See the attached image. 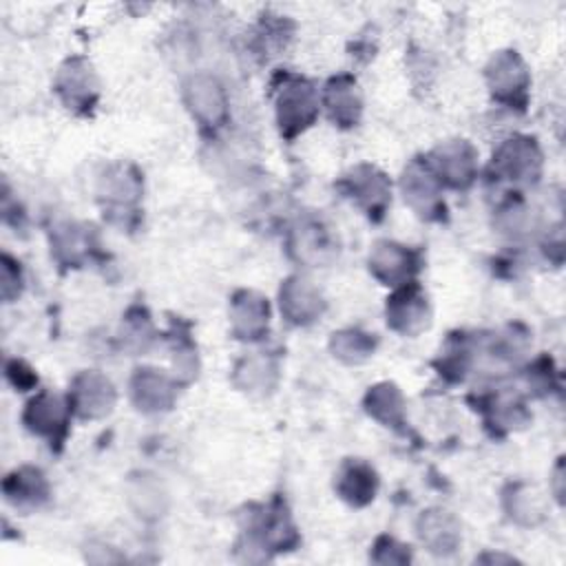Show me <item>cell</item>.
<instances>
[{
  "label": "cell",
  "mask_w": 566,
  "mask_h": 566,
  "mask_svg": "<svg viewBox=\"0 0 566 566\" xmlns=\"http://www.w3.org/2000/svg\"><path fill=\"white\" fill-rule=\"evenodd\" d=\"M318 115V97L314 86L296 75H285L276 93V119L281 135L292 139L303 133Z\"/></svg>",
  "instance_id": "cell-1"
},
{
  "label": "cell",
  "mask_w": 566,
  "mask_h": 566,
  "mask_svg": "<svg viewBox=\"0 0 566 566\" xmlns=\"http://www.w3.org/2000/svg\"><path fill=\"white\" fill-rule=\"evenodd\" d=\"M184 99L192 117L203 128L223 126L228 117V99H226L223 86L214 77L206 73H197L188 77V82L184 84Z\"/></svg>",
  "instance_id": "cell-2"
},
{
  "label": "cell",
  "mask_w": 566,
  "mask_h": 566,
  "mask_svg": "<svg viewBox=\"0 0 566 566\" xmlns=\"http://www.w3.org/2000/svg\"><path fill=\"white\" fill-rule=\"evenodd\" d=\"M493 168L502 179L535 181L542 168V153L533 137L515 135L493 155Z\"/></svg>",
  "instance_id": "cell-3"
},
{
  "label": "cell",
  "mask_w": 566,
  "mask_h": 566,
  "mask_svg": "<svg viewBox=\"0 0 566 566\" xmlns=\"http://www.w3.org/2000/svg\"><path fill=\"white\" fill-rule=\"evenodd\" d=\"M438 186L440 181L429 161L416 159L402 175L405 201L424 219H440V212H444V201Z\"/></svg>",
  "instance_id": "cell-4"
},
{
  "label": "cell",
  "mask_w": 566,
  "mask_h": 566,
  "mask_svg": "<svg viewBox=\"0 0 566 566\" xmlns=\"http://www.w3.org/2000/svg\"><path fill=\"white\" fill-rule=\"evenodd\" d=\"M369 270L385 285H405L420 270V256L407 245L378 241L369 254Z\"/></svg>",
  "instance_id": "cell-5"
},
{
  "label": "cell",
  "mask_w": 566,
  "mask_h": 566,
  "mask_svg": "<svg viewBox=\"0 0 566 566\" xmlns=\"http://www.w3.org/2000/svg\"><path fill=\"white\" fill-rule=\"evenodd\" d=\"M387 323L391 329L416 336L429 323V305L422 287L413 281L405 283L391 298H387Z\"/></svg>",
  "instance_id": "cell-6"
},
{
  "label": "cell",
  "mask_w": 566,
  "mask_h": 566,
  "mask_svg": "<svg viewBox=\"0 0 566 566\" xmlns=\"http://www.w3.org/2000/svg\"><path fill=\"white\" fill-rule=\"evenodd\" d=\"M475 164H478V155L473 146L464 139H455L444 146H438L433 153V159L429 161L438 181L440 184L444 181L453 188H467L473 181Z\"/></svg>",
  "instance_id": "cell-7"
},
{
  "label": "cell",
  "mask_w": 566,
  "mask_h": 566,
  "mask_svg": "<svg viewBox=\"0 0 566 566\" xmlns=\"http://www.w3.org/2000/svg\"><path fill=\"white\" fill-rule=\"evenodd\" d=\"M345 192L363 208L369 217L380 219L391 201L389 181L374 166H358L343 179Z\"/></svg>",
  "instance_id": "cell-8"
},
{
  "label": "cell",
  "mask_w": 566,
  "mask_h": 566,
  "mask_svg": "<svg viewBox=\"0 0 566 566\" xmlns=\"http://www.w3.org/2000/svg\"><path fill=\"white\" fill-rule=\"evenodd\" d=\"M489 86L493 95L500 102L517 104L526 102V88H528V73L524 62L515 51H504L491 60V66L486 69Z\"/></svg>",
  "instance_id": "cell-9"
},
{
  "label": "cell",
  "mask_w": 566,
  "mask_h": 566,
  "mask_svg": "<svg viewBox=\"0 0 566 566\" xmlns=\"http://www.w3.org/2000/svg\"><path fill=\"white\" fill-rule=\"evenodd\" d=\"M113 402H115V391L108 378L95 371H84L75 378L69 396V407L80 418H99L111 411Z\"/></svg>",
  "instance_id": "cell-10"
},
{
  "label": "cell",
  "mask_w": 566,
  "mask_h": 566,
  "mask_svg": "<svg viewBox=\"0 0 566 566\" xmlns=\"http://www.w3.org/2000/svg\"><path fill=\"white\" fill-rule=\"evenodd\" d=\"M69 413H71V407L64 405L60 396L42 391L27 405L24 422L33 433L46 436L60 444L66 436Z\"/></svg>",
  "instance_id": "cell-11"
},
{
  "label": "cell",
  "mask_w": 566,
  "mask_h": 566,
  "mask_svg": "<svg viewBox=\"0 0 566 566\" xmlns=\"http://www.w3.org/2000/svg\"><path fill=\"white\" fill-rule=\"evenodd\" d=\"M55 91L60 93V97L69 108H75V111L91 108L97 97V84L91 66L80 57L69 60L57 75Z\"/></svg>",
  "instance_id": "cell-12"
},
{
  "label": "cell",
  "mask_w": 566,
  "mask_h": 566,
  "mask_svg": "<svg viewBox=\"0 0 566 566\" xmlns=\"http://www.w3.org/2000/svg\"><path fill=\"white\" fill-rule=\"evenodd\" d=\"M323 310V298L310 281L301 276H292L281 287V312L287 316L290 323L305 325L316 321Z\"/></svg>",
  "instance_id": "cell-13"
},
{
  "label": "cell",
  "mask_w": 566,
  "mask_h": 566,
  "mask_svg": "<svg viewBox=\"0 0 566 566\" xmlns=\"http://www.w3.org/2000/svg\"><path fill=\"white\" fill-rule=\"evenodd\" d=\"M418 535L422 544L436 555H449L460 544V526L447 511H427L418 522Z\"/></svg>",
  "instance_id": "cell-14"
},
{
  "label": "cell",
  "mask_w": 566,
  "mask_h": 566,
  "mask_svg": "<svg viewBox=\"0 0 566 566\" xmlns=\"http://www.w3.org/2000/svg\"><path fill=\"white\" fill-rule=\"evenodd\" d=\"M376 489H378V478L369 464L360 460H349L347 464H343L336 480V491L345 502L354 506H365L367 502L374 500Z\"/></svg>",
  "instance_id": "cell-15"
},
{
  "label": "cell",
  "mask_w": 566,
  "mask_h": 566,
  "mask_svg": "<svg viewBox=\"0 0 566 566\" xmlns=\"http://www.w3.org/2000/svg\"><path fill=\"white\" fill-rule=\"evenodd\" d=\"M270 310L254 292H239L232 301V329L239 338H261L268 329Z\"/></svg>",
  "instance_id": "cell-16"
},
{
  "label": "cell",
  "mask_w": 566,
  "mask_h": 566,
  "mask_svg": "<svg viewBox=\"0 0 566 566\" xmlns=\"http://www.w3.org/2000/svg\"><path fill=\"white\" fill-rule=\"evenodd\" d=\"M290 250L303 263H325L334 254V241L321 221H305L294 230Z\"/></svg>",
  "instance_id": "cell-17"
},
{
  "label": "cell",
  "mask_w": 566,
  "mask_h": 566,
  "mask_svg": "<svg viewBox=\"0 0 566 566\" xmlns=\"http://www.w3.org/2000/svg\"><path fill=\"white\" fill-rule=\"evenodd\" d=\"M325 106L338 126H354L360 115V95L356 91V82L349 75L329 80L325 86Z\"/></svg>",
  "instance_id": "cell-18"
},
{
  "label": "cell",
  "mask_w": 566,
  "mask_h": 566,
  "mask_svg": "<svg viewBox=\"0 0 566 566\" xmlns=\"http://www.w3.org/2000/svg\"><path fill=\"white\" fill-rule=\"evenodd\" d=\"M133 398L144 411H159L172 405L175 391L166 376L155 369H137L133 378Z\"/></svg>",
  "instance_id": "cell-19"
},
{
  "label": "cell",
  "mask_w": 566,
  "mask_h": 566,
  "mask_svg": "<svg viewBox=\"0 0 566 566\" xmlns=\"http://www.w3.org/2000/svg\"><path fill=\"white\" fill-rule=\"evenodd\" d=\"M4 495L15 506H38L49 495V484L38 469H20L4 480Z\"/></svg>",
  "instance_id": "cell-20"
},
{
  "label": "cell",
  "mask_w": 566,
  "mask_h": 566,
  "mask_svg": "<svg viewBox=\"0 0 566 566\" xmlns=\"http://www.w3.org/2000/svg\"><path fill=\"white\" fill-rule=\"evenodd\" d=\"M365 407H367L369 416L385 422L387 427L389 424L398 427L402 422V396H400L398 387L391 382L371 387L365 398Z\"/></svg>",
  "instance_id": "cell-21"
},
{
  "label": "cell",
  "mask_w": 566,
  "mask_h": 566,
  "mask_svg": "<svg viewBox=\"0 0 566 566\" xmlns=\"http://www.w3.org/2000/svg\"><path fill=\"white\" fill-rule=\"evenodd\" d=\"M99 192H102V197H106V201L111 206L128 208L130 203L137 201V197L142 192L139 175L130 172V168H126V166H119V168H115V172H108L102 179Z\"/></svg>",
  "instance_id": "cell-22"
},
{
  "label": "cell",
  "mask_w": 566,
  "mask_h": 566,
  "mask_svg": "<svg viewBox=\"0 0 566 566\" xmlns=\"http://www.w3.org/2000/svg\"><path fill=\"white\" fill-rule=\"evenodd\" d=\"M374 349V343L369 338V334H363L358 329H347V332H338L332 338V352L334 356L347 360V363H360L363 358H367Z\"/></svg>",
  "instance_id": "cell-23"
},
{
  "label": "cell",
  "mask_w": 566,
  "mask_h": 566,
  "mask_svg": "<svg viewBox=\"0 0 566 566\" xmlns=\"http://www.w3.org/2000/svg\"><path fill=\"white\" fill-rule=\"evenodd\" d=\"M130 500H139V504H137L139 515H144V517H157V515H161V511H164L166 493L159 489V484H157L155 480L142 478V480L137 482V486L130 491Z\"/></svg>",
  "instance_id": "cell-24"
},
{
  "label": "cell",
  "mask_w": 566,
  "mask_h": 566,
  "mask_svg": "<svg viewBox=\"0 0 566 566\" xmlns=\"http://www.w3.org/2000/svg\"><path fill=\"white\" fill-rule=\"evenodd\" d=\"M374 562H380V564H405L411 559L407 546L398 544L394 537H380L374 546V555H371Z\"/></svg>",
  "instance_id": "cell-25"
}]
</instances>
